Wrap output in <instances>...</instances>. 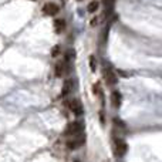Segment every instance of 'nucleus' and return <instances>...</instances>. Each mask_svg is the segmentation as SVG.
Returning <instances> with one entry per match:
<instances>
[{"label":"nucleus","mask_w":162,"mask_h":162,"mask_svg":"<svg viewBox=\"0 0 162 162\" xmlns=\"http://www.w3.org/2000/svg\"><path fill=\"white\" fill-rule=\"evenodd\" d=\"M81 131H83V124L78 122V121H76V122H71V124L67 125L64 134L65 135H70V137H74V135L81 134Z\"/></svg>","instance_id":"f257e3e1"},{"label":"nucleus","mask_w":162,"mask_h":162,"mask_svg":"<svg viewBox=\"0 0 162 162\" xmlns=\"http://www.w3.org/2000/svg\"><path fill=\"white\" fill-rule=\"evenodd\" d=\"M84 142H86V137L81 135V134H78V135H74L73 138H70V140L67 141V147H68L70 149H77V148H80Z\"/></svg>","instance_id":"f03ea898"},{"label":"nucleus","mask_w":162,"mask_h":162,"mask_svg":"<svg viewBox=\"0 0 162 162\" xmlns=\"http://www.w3.org/2000/svg\"><path fill=\"white\" fill-rule=\"evenodd\" d=\"M68 108L71 109V112L73 114H76V115H83V112H84V109H83V105H81V102L78 101V100H71L70 102H68Z\"/></svg>","instance_id":"7ed1b4c3"},{"label":"nucleus","mask_w":162,"mask_h":162,"mask_svg":"<svg viewBox=\"0 0 162 162\" xmlns=\"http://www.w3.org/2000/svg\"><path fill=\"white\" fill-rule=\"evenodd\" d=\"M102 74H104V80H105L107 86H115V84H117V76H115L109 68H105V70L102 71Z\"/></svg>","instance_id":"20e7f679"},{"label":"nucleus","mask_w":162,"mask_h":162,"mask_svg":"<svg viewBox=\"0 0 162 162\" xmlns=\"http://www.w3.org/2000/svg\"><path fill=\"white\" fill-rule=\"evenodd\" d=\"M43 11L47 14V16H55V14H58L60 7H58L55 3H47V4H44Z\"/></svg>","instance_id":"39448f33"},{"label":"nucleus","mask_w":162,"mask_h":162,"mask_svg":"<svg viewBox=\"0 0 162 162\" xmlns=\"http://www.w3.org/2000/svg\"><path fill=\"white\" fill-rule=\"evenodd\" d=\"M121 101H122L121 93H119V91H114V93L111 94V102H112V107L119 108L121 107Z\"/></svg>","instance_id":"423d86ee"},{"label":"nucleus","mask_w":162,"mask_h":162,"mask_svg":"<svg viewBox=\"0 0 162 162\" xmlns=\"http://www.w3.org/2000/svg\"><path fill=\"white\" fill-rule=\"evenodd\" d=\"M117 154H118L119 156H122V155H125L127 154V149H128V147H127V144L124 142L122 140H119L117 141Z\"/></svg>","instance_id":"0eeeda50"},{"label":"nucleus","mask_w":162,"mask_h":162,"mask_svg":"<svg viewBox=\"0 0 162 162\" xmlns=\"http://www.w3.org/2000/svg\"><path fill=\"white\" fill-rule=\"evenodd\" d=\"M71 90H73V83H71L70 80L64 81V86H63V91H61V95H63V97L68 95V94L71 93Z\"/></svg>","instance_id":"6e6552de"},{"label":"nucleus","mask_w":162,"mask_h":162,"mask_svg":"<svg viewBox=\"0 0 162 162\" xmlns=\"http://www.w3.org/2000/svg\"><path fill=\"white\" fill-rule=\"evenodd\" d=\"M65 74V63H58L55 65V76L61 77Z\"/></svg>","instance_id":"1a4fd4ad"},{"label":"nucleus","mask_w":162,"mask_h":162,"mask_svg":"<svg viewBox=\"0 0 162 162\" xmlns=\"http://www.w3.org/2000/svg\"><path fill=\"white\" fill-rule=\"evenodd\" d=\"M54 27H55V32L57 33H61L65 27V22L61 20V19H57V20L54 22Z\"/></svg>","instance_id":"9d476101"},{"label":"nucleus","mask_w":162,"mask_h":162,"mask_svg":"<svg viewBox=\"0 0 162 162\" xmlns=\"http://www.w3.org/2000/svg\"><path fill=\"white\" fill-rule=\"evenodd\" d=\"M98 10V1L97 0H93L90 4H88V11L90 13H94V11Z\"/></svg>","instance_id":"9b49d317"},{"label":"nucleus","mask_w":162,"mask_h":162,"mask_svg":"<svg viewBox=\"0 0 162 162\" xmlns=\"http://www.w3.org/2000/svg\"><path fill=\"white\" fill-rule=\"evenodd\" d=\"M90 68H91V71H95V68H97V60L94 55L90 57Z\"/></svg>","instance_id":"f8f14e48"},{"label":"nucleus","mask_w":162,"mask_h":162,"mask_svg":"<svg viewBox=\"0 0 162 162\" xmlns=\"http://www.w3.org/2000/svg\"><path fill=\"white\" fill-rule=\"evenodd\" d=\"M114 1H115V0H104V4H105V7H108V10H112Z\"/></svg>","instance_id":"ddd939ff"},{"label":"nucleus","mask_w":162,"mask_h":162,"mask_svg":"<svg viewBox=\"0 0 162 162\" xmlns=\"http://www.w3.org/2000/svg\"><path fill=\"white\" fill-rule=\"evenodd\" d=\"M93 93H94V94H100V95H101V86H100V83L94 84V87H93Z\"/></svg>","instance_id":"4468645a"},{"label":"nucleus","mask_w":162,"mask_h":162,"mask_svg":"<svg viewBox=\"0 0 162 162\" xmlns=\"http://www.w3.org/2000/svg\"><path fill=\"white\" fill-rule=\"evenodd\" d=\"M58 54H60V46H54L53 50H51V55H53V57H57Z\"/></svg>","instance_id":"2eb2a0df"},{"label":"nucleus","mask_w":162,"mask_h":162,"mask_svg":"<svg viewBox=\"0 0 162 162\" xmlns=\"http://www.w3.org/2000/svg\"><path fill=\"white\" fill-rule=\"evenodd\" d=\"M114 124H115V125H119V127H122V128L125 127V124H124L122 121H119L118 118H114Z\"/></svg>","instance_id":"dca6fc26"},{"label":"nucleus","mask_w":162,"mask_h":162,"mask_svg":"<svg viewBox=\"0 0 162 162\" xmlns=\"http://www.w3.org/2000/svg\"><path fill=\"white\" fill-rule=\"evenodd\" d=\"M78 1H81V0H78Z\"/></svg>","instance_id":"f3484780"}]
</instances>
